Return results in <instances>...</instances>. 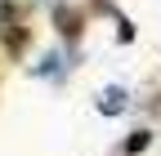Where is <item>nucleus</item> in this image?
I'll use <instances>...</instances> for the list:
<instances>
[{
	"instance_id": "1",
	"label": "nucleus",
	"mask_w": 161,
	"mask_h": 156,
	"mask_svg": "<svg viewBox=\"0 0 161 156\" xmlns=\"http://www.w3.org/2000/svg\"><path fill=\"white\" fill-rule=\"evenodd\" d=\"M5 23H18V13H14V5H0V31H5Z\"/></svg>"
}]
</instances>
